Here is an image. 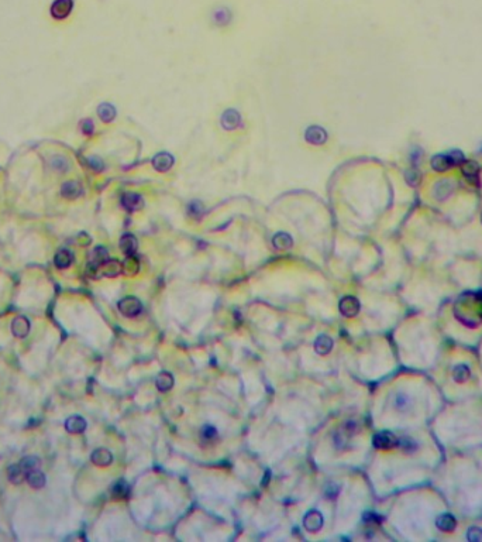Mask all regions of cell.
<instances>
[{
    "label": "cell",
    "instance_id": "obj_1",
    "mask_svg": "<svg viewBox=\"0 0 482 542\" xmlns=\"http://www.w3.org/2000/svg\"><path fill=\"white\" fill-rule=\"evenodd\" d=\"M118 311L127 318L138 316L143 311V304L136 296H126L118 301Z\"/></svg>",
    "mask_w": 482,
    "mask_h": 542
},
{
    "label": "cell",
    "instance_id": "obj_2",
    "mask_svg": "<svg viewBox=\"0 0 482 542\" xmlns=\"http://www.w3.org/2000/svg\"><path fill=\"white\" fill-rule=\"evenodd\" d=\"M92 271H95V277H117L118 274L123 273V264L118 260H114V258L109 260L108 258L103 264H100L98 268H95Z\"/></svg>",
    "mask_w": 482,
    "mask_h": 542
},
{
    "label": "cell",
    "instance_id": "obj_3",
    "mask_svg": "<svg viewBox=\"0 0 482 542\" xmlns=\"http://www.w3.org/2000/svg\"><path fill=\"white\" fill-rule=\"evenodd\" d=\"M461 171H463V175L465 177V179L470 182V184H474V185H480V172H481V167L477 161L474 160H465L463 164H461Z\"/></svg>",
    "mask_w": 482,
    "mask_h": 542
},
{
    "label": "cell",
    "instance_id": "obj_4",
    "mask_svg": "<svg viewBox=\"0 0 482 542\" xmlns=\"http://www.w3.org/2000/svg\"><path fill=\"white\" fill-rule=\"evenodd\" d=\"M338 309H340L341 315L345 318H354L358 315V312L361 309V304L355 296H344L338 304Z\"/></svg>",
    "mask_w": 482,
    "mask_h": 542
},
{
    "label": "cell",
    "instance_id": "obj_5",
    "mask_svg": "<svg viewBox=\"0 0 482 542\" xmlns=\"http://www.w3.org/2000/svg\"><path fill=\"white\" fill-rule=\"evenodd\" d=\"M372 442H374V446L376 449L389 451V449H394L395 446H398V438L394 434L388 432V431H382V432H378L375 435Z\"/></svg>",
    "mask_w": 482,
    "mask_h": 542
},
{
    "label": "cell",
    "instance_id": "obj_6",
    "mask_svg": "<svg viewBox=\"0 0 482 542\" xmlns=\"http://www.w3.org/2000/svg\"><path fill=\"white\" fill-rule=\"evenodd\" d=\"M303 525H305L306 531L309 533H317L322 527H323V515L319 511H309L303 518Z\"/></svg>",
    "mask_w": 482,
    "mask_h": 542
},
{
    "label": "cell",
    "instance_id": "obj_7",
    "mask_svg": "<svg viewBox=\"0 0 482 542\" xmlns=\"http://www.w3.org/2000/svg\"><path fill=\"white\" fill-rule=\"evenodd\" d=\"M454 167L453 161L448 156V153H443V154H436L432 158V168L437 172H445L448 169H451Z\"/></svg>",
    "mask_w": 482,
    "mask_h": 542
},
{
    "label": "cell",
    "instance_id": "obj_8",
    "mask_svg": "<svg viewBox=\"0 0 482 542\" xmlns=\"http://www.w3.org/2000/svg\"><path fill=\"white\" fill-rule=\"evenodd\" d=\"M434 195L437 199H445L454 192V182L451 179H440L433 188Z\"/></svg>",
    "mask_w": 482,
    "mask_h": 542
},
{
    "label": "cell",
    "instance_id": "obj_9",
    "mask_svg": "<svg viewBox=\"0 0 482 542\" xmlns=\"http://www.w3.org/2000/svg\"><path fill=\"white\" fill-rule=\"evenodd\" d=\"M11 332L17 337H24L30 332V322L26 316H17L11 324Z\"/></svg>",
    "mask_w": 482,
    "mask_h": 542
},
{
    "label": "cell",
    "instance_id": "obj_10",
    "mask_svg": "<svg viewBox=\"0 0 482 542\" xmlns=\"http://www.w3.org/2000/svg\"><path fill=\"white\" fill-rule=\"evenodd\" d=\"M92 462L96 466H109L113 462V455L106 448H99L92 454Z\"/></svg>",
    "mask_w": 482,
    "mask_h": 542
},
{
    "label": "cell",
    "instance_id": "obj_11",
    "mask_svg": "<svg viewBox=\"0 0 482 542\" xmlns=\"http://www.w3.org/2000/svg\"><path fill=\"white\" fill-rule=\"evenodd\" d=\"M65 429L71 434H82L86 429V421L78 415L69 417L65 422Z\"/></svg>",
    "mask_w": 482,
    "mask_h": 542
},
{
    "label": "cell",
    "instance_id": "obj_12",
    "mask_svg": "<svg viewBox=\"0 0 482 542\" xmlns=\"http://www.w3.org/2000/svg\"><path fill=\"white\" fill-rule=\"evenodd\" d=\"M333 339L327 335H320L315 342V350L317 355L326 356L329 355L333 349Z\"/></svg>",
    "mask_w": 482,
    "mask_h": 542
},
{
    "label": "cell",
    "instance_id": "obj_13",
    "mask_svg": "<svg viewBox=\"0 0 482 542\" xmlns=\"http://www.w3.org/2000/svg\"><path fill=\"white\" fill-rule=\"evenodd\" d=\"M327 138L326 131L319 126H312L306 130V140L312 144H323Z\"/></svg>",
    "mask_w": 482,
    "mask_h": 542
},
{
    "label": "cell",
    "instance_id": "obj_14",
    "mask_svg": "<svg viewBox=\"0 0 482 542\" xmlns=\"http://www.w3.org/2000/svg\"><path fill=\"white\" fill-rule=\"evenodd\" d=\"M137 239L133 235H124L120 239V249L126 256H134V253L137 251Z\"/></svg>",
    "mask_w": 482,
    "mask_h": 542
},
{
    "label": "cell",
    "instance_id": "obj_15",
    "mask_svg": "<svg viewBox=\"0 0 482 542\" xmlns=\"http://www.w3.org/2000/svg\"><path fill=\"white\" fill-rule=\"evenodd\" d=\"M71 9H72V1L71 0H58L52 6V16L57 17V19H64V17L68 16Z\"/></svg>",
    "mask_w": 482,
    "mask_h": 542
},
{
    "label": "cell",
    "instance_id": "obj_16",
    "mask_svg": "<svg viewBox=\"0 0 482 542\" xmlns=\"http://www.w3.org/2000/svg\"><path fill=\"white\" fill-rule=\"evenodd\" d=\"M121 204H123V207L126 208L127 210H138V209L143 208V198L137 195V194L128 192V194H126L123 197Z\"/></svg>",
    "mask_w": 482,
    "mask_h": 542
},
{
    "label": "cell",
    "instance_id": "obj_17",
    "mask_svg": "<svg viewBox=\"0 0 482 542\" xmlns=\"http://www.w3.org/2000/svg\"><path fill=\"white\" fill-rule=\"evenodd\" d=\"M174 383H175L174 375H171V373H168V372H162V373H159L157 377V380H155V385H157V388L159 390V391H162V393L169 391V390L174 387Z\"/></svg>",
    "mask_w": 482,
    "mask_h": 542
},
{
    "label": "cell",
    "instance_id": "obj_18",
    "mask_svg": "<svg viewBox=\"0 0 482 542\" xmlns=\"http://www.w3.org/2000/svg\"><path fill=\"white\" fill-rule=\"evenodd\" d=\"M436 525H437V528H439V530H442V531H444V533H451V531L455 530V527H457V521H455V518H454L453 515H450V514H443V515H440V517L437 518Z\"/></svg>",
    "mask_w": 482,
    "mask_h": 542
},
{
    "label": "cell",
    "instance_id": "obj_19",
    "mask_svg": "<svg viewBox=\"0 0 482 542\" xmlns=\"http://www.w3.org/2000/svg\"><path fill=\"white\" fill-rule=\"evenodd\" d=\"M27 472L20 466V463L13 464L9 467V480L14 484H21L27 480Z\"/></svg>",
    "mask_w": 482,
    "mask_h": 542
},
{
    "label": "cell",
    "instance_id": "obj_20",
    "mask_svg": "<svg viewBox=\"0 0 482 542\" xmlns=\"http://www.w3.org/2000/svg\"><path fill=\"white\" fill-rule=\"evenodd\" d=\"M272 245L278 250H288V249H291V247L294 246V240H292V237L289 236L288 233L279 232L272 239Z\"/></svg>",
    "mask_w": 482,
    "mask_h": 542
},
{
    "label": "cell",
    "instance_id": "obj_21",
    "mask_svg": "<svg viewBox=\"0 0 482 542\" xmlns=\"http://www.w3.org/2000/svg\"><path fill=\"white\" fill-rule=\"evenodd\" d=\"M154 167L158 171H168L169 168L172 167L174 164V157L168 153H162V154H158L154 158Z\"/></svg>",
    "mask_w": 482,
    "mask_h": 542
},
{
    "label": "cell",
    "instance_id": "obj_22",
    "mask_svg": "<svg viewBox=\"0 0 482 542\" xmlns=\"http://www.w3.org/2000/svg\"><path fill=\"white\" fill-rule=\"evenodd\" d=\"M108 260V250L103 249V247H96L93 251H92V256H90V268L95 270L98 268L100 264H103L105 261Z\"/></svg>",
    "mask_w": 482,
    "mask_h": 542
},
{
    "label": "cell",
    "instance_id": "obj_23",
    "mask_svg": "<svg viewBox=\"0 0 482 542\" xmlns=\"http://www.w3.org/2000/svg\"><path fill=\"white\" fill-rule=\"evenodd\" d=\"M82 194V187L76 181H69L62 187V195L68 199H75Z\"/></svg>",
    "mask_w": 482,
    "mask_h": 542
},
{
    "label": "cell",
    "instance_id": "obj_24",
    "mask_svg": "<svg viewBox=\"0 0 482 542\" xmlns=\"http://www.w3.org/2000/svg\"><path fill=\"white\" fill-rule=\"evenodd\" d=\"M222 123H223V127L230 128V130L238 127L240 115L237 113L236 110H227L226 113L223 115V118H222Z\"/></svg>",
    "mask_w": 482,
    "mask_h": 542
},
{
    "label": "cell",
    "instance_id": "obj_25",
    "mask_svg": "<svg viewBox=\"0 0 482 542\" xmlns=\"http://www.w3.org/2000/svg\"><path fill=\"white\" fill-rule=\"evenodd\" d=\"M72 260H74L72 253L69 250H67V249H64V250H59L58 253H57L54 261H55V266L58 267V268H68L71 266V263H72Z\"/></svg>",
    "mask_w": 482,
    "mask_h": 542
},
{
    "label": "cell",
    "instance_id": "obj_26",
    "mask_svg": "<svg viewBox=\"0 0 482 542\" xmlns=\"http://www.w3.org/2000/svg\"><path fill=\"white\" fill-rule=\"evenodd\" d=\"M27 482H29V484L31 486V487H34V489H41L44 484H45V476H44V473L42 472H39V470H31L29 474H27Z\"/></svg>",
    "mask_w": 482,
    "mask_h": 542
},
{
    "label": "cell",
    "instance_id": "obj_27",
    "mask_svg": "<svg viewBox=\"0 0 482 542\" xmlns=\"http://www.w3.org/2000/svg\"><path fill=\"white\" fill-rule=\"evenodd\" d=\"M470 375H471V373H470V369H468L467 366L460 365L454 369L453 377L457 383H464V381H467V380L470 378Z\"/></svg>",
    "mask_w": 482,
    "mask_h": 542
},
{
    "label": "cell",
    "instance_id": "obj_28",
    "mask_svg": "<svg viewBox=\"0 0 482 542\" xmlns=\"http://www.w3.org/2000/svg\"><path fill=\"white\" fill-rule=\"evenodd\" d=\"M113 496L116 499H126L130 493V489H128V484L123 480H120L117 483L113 486V490H111Z\"/></svg>",
    "mask_w": 482,
    "mask_h": 542
},
{
    "label": "cell",
    "instance_id": "obj_29",
    "mask_svg": "<svg viewBox=\"0 0 482 542\" xmlns=\"http://www.w3.org/2000/svg\"><path fill=\"white\" fill-rule=\"evenodd\" d=\"M99 116L103 122H111L114 116H116V112H114V108L109 103H105L99 108Z\"/></svg>",
    "mask_w": 482,
    "mask_h": 542
},
{
    "label": "cell",
    "instance_id": "obj_30",
    "mask_svg": "<svg viewBox=\"0 0 482 542\" xmlns=\"http://www.w3.org/2000/svg\"><path fill=\"white\" fill-rule=\"evenodd\" d=\"M140 270V261L134 256H127V260L123 264V271L127 274H136Z\"/></svg>",
    "mask_w": 482,
    "mask_h": 542
},
{
    "label": "cell",
    "instance_id": "obj_31",
    "mask_svg": "<svg viewBox=\"0 0 482 542\" xmlns=\"http://www.w3.org/2000/svg\"><path fill=\"white\" fill-rule=\"evenodd\" d=\"M20 466H21L27 473H30L31 470L38 469L39 459L38 458H36V456H27V458H24V459L20 462Z\"/></svg>",
    "mask_w": 482,
    "mask_h": 542
},
{
    "label": "cell",
    "instance_id": "obj_32",
    "mask_svg": "<svg viewBox=\"0 0 482 542\" xmlns=\"http://www.w3.org/2000/svg\"><path fill=\"white\" fill-rule=\"evenodd\" d=\"M406 179L410 185H419V182L422 179V174L417 168H410L406 171Z\"/></svg>",
    "mask_w": 482,
    "mask_h": 542
},
{
    "label": "cell",
    "instance_id": "obj_33",
    "mask_svg": "<svg viewBox=\"0 0 482 542\" xmlns=\"http://www.w3.org/2000/svg\"><path fill=\"white\" fill-rule=\"evenodd\" d=\"M217 436V431L213 428V426H205L202 429V434H200V438L202 441L205 442H210V441H215Z\"/></svg>",
    "mask_w": 482,
    "mask_h": 542
},
{
    "label": "cell",
    "instance_id": "obj_34",
    "mask_svg": "<svg viewBox=\"0 0 482 542\" xmlns=\"http://www.w3.org/2000/svg\"><path fill=\"white\" fill-rule=\"evenodd\" d=\"M448 156H450L451 161H453L454 167H458V166L461 167V164L465 161V156H464L463 151H460V150H451V151H448Z\"/></svg>",
    "mask_w": 482,
    "mask_h": 542
},
{
    "label": "cell",
    "instance_id": "obj_35",
    "mask_svg": "<svg viewBox=\"0 0 482 542\" xmlns=\"http://www.w3.org/2000/svg\"><path fill=\"white\" fill-rule=\"evenodd\" d=\"M468 540L473 542H482V528H478V527H474V528H470L468 530Z\"/></svg>",
    "mask_w": 482,
    "mask_h": 542
},
{
    "label": "cell",
    "instance_id": "obj_36",
    "mask_svg": "<svg viewBox=\"0 0 482 542\" xmlns=\"http://www.w3.org/2000/svg\"><path fill=\"white\" fill-rule=\"evenodd\" d=\"M52 167L55 168L57 171H65L68 168V163L64 157H54L52 158Z\"/></svg>",
    "mask_w": 482,
    "mask_h": 542
},
{
    "label": "cell",
    "instance_id": "obj_37",
    "mask_svg": "<svg viewBox=\"0 0 482 542\" xmlns=\"http://www.w3.org/2000/svg\"><path fill=\"white\" fill-rule=\"evenodd\" d=\"M481 220H482V216H481Z\"/></svg>",
    "mask_w": 482,
    "mask_h": 542
}]
</instances>
